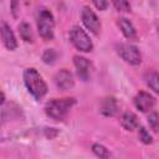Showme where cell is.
<instances>
[{
	"label": "cell",
	"instance_id": "obj_1",
	"mask_svg": "<svg viewBox=\"0 0 159 159\" xmlns=\"http://www.w3.org/2000/svg\"><path fill=\"white\" fill-rule=\"evenodd\" d=\"M24 82L35 99H41L47 93V84L41 77V75L35 68H26L24 72Z\"/></svg>",
	"mask_w": 159,
	"mask_h": 159
},
{
	"label": "cell",
	"instance_id": "obj_2",
	"mask_svg": "<svg viewBox=\"0 0 159 159\" xmlns=\"http://www.w3.org/2000/svg\"><path fill=\"white\" fill-rule=\"evenodd\" d=\"M76 103L75 98H55L51 99L50 102L46 103L45 106V112L46 114L55 119V120H62L66 118V116L68 114L70 109L72 108V106Z\"/></svg>",
	"mask_w": 159,
	"mask_h": 159
},
{
	"label": "cell",
	"instance_id": "obj_3",
	"mask_svg": "<svg viewBox=\"0 0 159 159\" xmlns=\"http://www.w3.org/2000/svg\"><path fill=\"white\" fill-rule=\"evenodd\" d=\"M37 29L40 36L45 41L53 40V29H55V20L53 15L47 9H41L37 15Z\"/></svg>",
	"mask_w": 159,
	"mask_h": 159
},
{
	"label": "cell",
	"instance_id": "obj_4",
	"mask_svg": "<svg viewBox=\"0 0 159 159\" xmlns=\"http://www.w3.org/2000/svg\"><path fill=\"white\" fill-rule=\"evenodd\" d=\"M70 40L73 43V46L82 51V52H89L93 50V43L89 39V36L86 34V31L80 26H73L70 31Z\"/></svg>",
	"mask_w": 159,
	"mask_h": 159
},
{
	"label": "cell",
	"instance_id": "obj_5",
	"mask_svg": "<svg viewBox=\"0 0 159 159\" xmlns=\"http://www.w3.org/2000/svg\"><path fill=\"white\" fill-rule=\"evenodd\" d=\"M118 53L129 65L137 66V65H139L142 62L140 52H139V50L134 45H130V43H120L118 46Z\"/></svg>",
	"mask_w": 159,
	"mask_h": 159
},
{
	"label": "cell",
	"instance_id": "obj_6",
	"mask_svg": "<svg viewBox=\"0 0 159 159\" xmlns=\"http://www.w3.org/2000/svg\"><path fill=\"white\" fill-rule=\"evenodd\" d=\"M81 19H82V22L83 25L87 27V30H89L92 34L97 35L101 30V21L97 17V15L88 7V6H84L81 11Z\"/></svg>",
	"mask_w": 159,
	"mask_h": 159
},
{
	"label": "cell",
	"instance_id": "obj_7",
	"mask_svg": "<svg viewBox=\"0 0 159 159\" xmlns=\"http://www.w3.org/2000/svg\"><path fill=\"white\" fill-rule=\"evenodd\" d=\"M134 106L140 111V112H149L153 109V107L155 106V99L152 94H149L148 92L140 91L137 93V96L134 97Z\"/></svg>",
	"mask_w": 159,
	"mask_h": 159
},
{
	"label": "cell",
	"instance_id": "obj_8",
	"mask_svg": "<svg viewBox=\"0 0 159 159\" xmlns=\"http://www.w3.org/2000/svg\"><path fill=\"white\" fill-rule=\"evenodd\" d=\"M55 83L60 89H63V91L71 89L73 87V84H75L73 76H72V73L70 71L62 68L55 75Z\"/></svg>",
	"mask_w": 159,
	"mask_h": 159
},
{
	"label": "cell",
	"instance_id": "obj_9",
	"mask_svg": "<svg viewBox=\"0 0 159 159\" xmlns=\"http://www.w3.org/2000/svg\"><path fill=\"white\" fill-rule=\"evenodd\" d=\"M73 63H75V67L77 70L78 77L83 81H87L89 78V75H91V62L86 57L75 56L73 57Z\"/></svg>",
	"mask_w": 159,
	"mask_h": 159
},
{
	"label": "cell",
	"instance_id": "obj_10",
	"mask_svg": "<svg viewBox=\"0 0 159 159\" xmlns=\"http://www.w3.org/2000/svg\"><path fill=\"white\" fill-rule=\"evenodd\" d=\"M1 39H2V42L7 50L14 51L17 47L16 37H15L11 27L6 22H2V25H1Z\"/></svg>",
	"mask_w": 159,
	"mask_h": 159
},
{
	"label": "cell",
	"instance_id": "obj_11",
	"mask_svg": "<svg viewBox=\"0 0 159 159\" xmlns=\"http://www.w3.org/2000/svg\"><path fill=\"white\" fill-rule=\"evenodd\" d=\"M118 111V103L116 101V98L113 97H107L102 101L101 104V113L106 117H112L117 113Z\"/></svg>",
	"mask_w": 159,
	"mask_h": 159
},
{
	"label": "cell",
	"instance_id": "obj_12",
	"mask_svg": "<svg viewBox=\"0 0 159 159\" xmlns=\"http://www.w3.org/2000/svg\"><path fill=\"white\" fill-rule=\"evenodd\" d=\"M118 25L122 30V34L128 39V40H137V31L135 27L133 26V24L125 19V17H120L118 20Z\"/></svg>",
	"mask_w": 159,
	"mask_h": 159
},
{
	"label": "cell",
	"instance_id": "obj_13",
	"mask_svg": "<svg viewBox=\"0 0 159 159\" xmlns=\"http://www.w3.org/2000/svg\"><path fill=\"white\" fill-rule=\"evenodd\" d=\"M120 124L125 130H134L135 128H138L139 123H138V118L134 113L132 112H125L122 118H120Z\"/></svg>",
	"mask_w": 159,
	"mask_h": 159
},
{
	"label": "cell",
	"instance_id": "obj_14",
	"mask_svg": "<svg viewBox=\"0 0 159 159\" xmlns=\"http://www.w3.org/2000/svg\"><path fill=\"white\" fill-rule=\"evenodd\" d=\"M144 80H145L148 87L159 94V73L155 71H148L144 75Z\"/></svg>",
	"mask_w": 159,
	"mask_h": 159
},
{
	"label": "cell",
	"instance_id": "obj_15",
	"mask_svg": "<svg viewBox=\"0 0 159 159\" xmlns=\"http://www.w3.org/2000/svg\"><path fill=\"white\" fill-rule=\"evenodd\" d=\"M19 34L21 36V39L25 42H32L34 41V35H32V30L31 26L27 22H21L19 25Z\"/></svg>",
	"mask_w": 159,
	"mask_h": 159
},
{
	"label": "cell",
	"instance_id": "obj_16",
	"mask_svg": "<svg viewBox=\"0 0 159 159\" xmlns=\"http://www.w3.org/2000/svg\"><path fill=\"white\" fill-rule=\"evenodd\" d=\"M92 152L99 158H109L111 157V153L108 152V149L106 147H103L102 144H93Z\"/></svg>",
	"mask_w": 159,
	"mask_h": 159
},
{
	"label": "cell",
	"instance_id": "obj_17",
	"mask_svg": "<svg viewBox=\"0 0 159 159\" xmlns=\"http://www.w3.org/2000/svg\"><path fill=\"white\" fill-rule=\"evenodd\" d=\"M148 123L154 132H159V113L152 112L148 117Z\"/></svg>",
	"mask_w": 159,
	"mask_h": 159
},
{
	"label": "cell",
	"instance_id": "obj_18",
	"mask_svg": "<svg viewBox=\"0 0 159 159\" xmlns=\"http://www.w3.org/2000/svg\"><path fill=\"white\" fill-rule=\"evenodd\" d=\"M112 2L118 11H130V4L128 0H112Z\"/></svg>",
	"mask_w": 159,
	"mask_h": 159
},
{
	"label": "cell",
	"instance_id": "obj_19",
	"mask_svg": "<svg viewBox=\"0 0 159 159\" xmlns=\"http://www.w3.org/2000/svg\"><path fill=\"white\" fill-rule=\"evenodd\" d=\"M56 58H57V53H56V51L52 50V48L46 50V51L43 52V55H42V60H43L45 63H53Z\"/></svg>",
	"mask_w": 159,
	"mask_h": 159
},
{
	"label": "cell",
	"instance_id": "obj_20",
	"mask_svg": "<svg viewBox=\"0 0 159 159\" xmlns=\"http://www.w3.org/2000/svg\"><path fill=\"white\" fill-rule=\"evenodd\" d=\"M139 139H140L144 144H152V143H153L152 135L149 134V132H148L144 127H140V128H139Z\"/></svg>",
	"mask_w": 159,
	"mask_h": 159
},
{
	"label": "cell",
	"instance_id": "obj_21",
	"mask_svg": "<svg viewBox=\"0 0 159 159\" xmlns=\"http://www.w3.org/2000/svg\"><path fill=\"white\" fill-rule=\"evenodd\" d=\"M92 2H93V5H94L98 10H101V11L106 10L107 6H108V0H92Z\"/></svg>",
	"mask_w": 159,
	"mask_h": 159
},
{
	"label": "cell",
	"instance_id": "obj_22",
	"mask_svg": "<svg viewBox=\"0 0 159 159\" xmlns=\"http://www.w3.org/2000/svg\"><path fill=\"white\" fill-rule=\"evenodd\" d=\"M16 2H17L16 0H12V12H14V16H16V9H17L16 7Z\"/></svg>",
	"mask_w": 159,
	"mask_h": 159
}]
</instances>
